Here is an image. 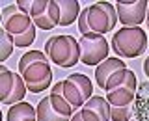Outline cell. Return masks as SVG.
<instances>
[{"instance_id":"cell-23","label":"cell","mask_w":149,"mask_h":121,"mask_svg":"<svg viewBox=\"0 0 149 121\" xmlns=\"http://www.w3.org/2000/svg\"><path fill=\"white\" fill-rule=\"evenodd\" d=\"M32 6H34V0H19L17 2V8L21 9L22 13H26L30 17V11H32Z\"/></svg>"},{"instance_id":"cell-26","label":"cell","mask_w":149,"mask_h":121,"mask_svg":"<svg viewBox=\"0 0 149 121\" xmlns=\"http://www.w3.org/2000/svg\"><path fill=\"white\" fill-rule=\"evenodd\" d=\"M147 28H149V19H147Z\"/></svg>"},{"instance_id":"cell-18","label":"cell","mask_w":149,"mask_h":121,"mask_svg":"<svg viewBox=\"0 0 149 121\" xmlns=\"http://www.w3.org/2000/svg\"><path fill=\"white\" fill-rule=\"evenodd\" d=\"M67 78L77 86V90L80 91L82 99L86 102L93 97V84L90 80V76H86V74H82V73H73V74H69Z\"/></svg>"},{"instance_id":"cell-20","label":"cell","mask_w":149,"mask_h":121,"mask_svg":"<svg viewBox=\"0 0 149 121\" xmlns=\"http://www.w3.org/2000/svg\"><path fill=\"white\" fill-rule=\"evenodd\" d=\"M132 73L130 69L127 67V69H119L118 73H114L112 76L108 78V82H106V86H104V91L108 93V91H112V90H116V88H119L121 84H123L125 80L129 78V74Z\"/></svg>"},{"instance_id":"cell-25","label":"cell","mask_w":149,"mask_h":121,"mask_svg":"<svg viewBox=\"0 0 149 121\" xmlns=\"http://www.w3.org/2000/svg\"><path fill=\"white\" fill-rule=\"evenodd\" d=\"M147 19H149V4H147Z\"/></svg>"},{"instance_id":"cell-11","label":"cell","mask_w":149,"mask_h":121,"mask_svg":"<svg viewBox=\"0 0 149 121\" xmlns=\"http://www.w3.org/2000/svg\"><path fill=\"white\" fill-rule=\"evenodd\" d=\"M136 90H138V82H136V74L132 71L119 88L106 93V101L110 102V106H130L134 104V99H136Z\"/></svg>"},{"instance_id":"cell-5","label":"cell","mask_w":149,"mask_h":121,"mask_svg":"<svg viewBox=\"0 0 149 121\" xmlns=\"http://www.w3.org/2000/svg\"><path fill=\"white\" fill-rule=\"evenodd\" d=\"M26 93L28 88L21 73H13L6 65H0V101L2 104L13 106L17 102H22Z\"/></svg>"},{"instance_id":"cell-3","label":"cell","mask_w":149,"mask_h":121,"mask_svg":"<svg viewBox=\"0 0 149 121\" xmlns=\"http://www.w3.org/2000/svg\"><path fill=\"white\" fill-rule=\"evenodd\" d=\"M45 54L52 63L58 67L69 69L80 63V45L78 39L73 35L62 34V35H52L45 43Z\"/></svg>"},{"instance_id":"cell-12","label":"cell","mask_w":149,"mask_h":121,"mask_svg":"<svg viewBox=\"0 0 149 121\" xmlns=\"http://www.w3.org/2000/svg\"><path fill=\"white\" fill-rule=\"evenodd\" d=\"M82 121H110V102L106 97L93 95L80 108Z\"/></svg>"},{"instance_id":"cell-2","label":"cell","mask_w":149,"mask_h":121,"mask_svg":"<svg viewBox=\"0 0 149 121\" xmlns=\"http://www.w3.org/2000/svg\"><path fill=\"white\" fill-rule=\"evenodd\" d=\"M116 24H118V11L116 4L110 2H93L91 6L84 8L78 15V32L82 35H104L106 32L114 30Z\"/></svg>"},{"instance_id":"cell-6","label":"cell","mask_w":149,"mask_h":121,"mask_svg":"<svg viewBox=\"0 0 149 121\" xmlns=\"http://www.w3.org/2000/svg\"><path fill=\"white\" fill-rule=\"evenodd\" d=\"M37 121H71L74 110L58 93H49L36 106Z\"/></svg>"},{"instance_id":"cell-7","label":"cell","mask_w":149,"mask_h":121,"mask_svg":"<svg viewBox=\"0 0 149 121\" xmlns=\"http://www.w3.org/2000/svg\"><path fill=\"white\" fill-rule=\"evenodd\" d=\"M78 45H80V63L88 65V67L90 65L97 67L101 62H104L108 58L110 47L104 35H99V34L82 35L78 39Z\"/></svg>"},{"instance_id":"cell-8","label":"cell","mask_w":149,"mask_h":121,"mask_svg":"<svg viewBox=\"0 0 149 121\" xmlns=\"http://www.w3.org/2000/svg\"><path fill=\"white\" fill-rule=\"evenodd\" d=\"M30 19L41 30H54L60 26V8L56 0H34Z\"/></svg>"},{"instance_id":"cell-13","label":"cell","mask_w":149,"mask_h":121,"mask_svg":"<svg viewBox=\"0 0 149 121\" xmlns=\"http://www.w3.org/2000/svg\"><path fill=\"white\" fill-rule=\"evenodd\" d=\"M50 93H58V95H62L65 101L71 104V108L77 112V110H80L84 104H86V101L82 99V95H80V91L77 90V86L69 80V78H65V80H60V82H56L54 86H52V91Z\"/></svg>"},{"instance_id":"cell-4","label":"cell","mask_w":149,"mask_h":121,"mask_svg":"<svg viewBox=\"0 0 149 121\" xmlns=\"http://www.w3.org/2000/svg\"><path fill=\"white\" fill-rule=\"evenodd\" d=\"M147 49V32H143L140 26L134 28H119L114 32L112 37V50L121 60H132L146 52Z\"/></svg>"},{"instance_id":"cell-9","label":"cell","mask_w":149,"mask_h":121,"mask_svg":"<svg viewBox=\"0 0 149 121\" xmlns=\"http://www.w3.org/2000/svg\"><path fill=\"white\" fill-rule=\"evenodd\" d=\"M147 0H119L116 2L118 21L127 28L140 26L147 21Z\"/></svg>"},{"instance_id":"cell-22","label":"cell","mask_w":149,"mask_h":121,"mask_svg":"<svg viewBox=\"0 0 149 121\" xmlns=\"http://www.w3.org/2000/svg\"><path fill=\"white\" fill-rule=\"evenodd\" d=\"M36 28H30V30L26 32V34H22V35H15L13 37V43H15V47H21V49H26V47H30L32 43L36 41Z\"/></svg>"},{"instance_id":"cell-19","label":"cell","mask_w":149,"mask_h":121,"mask_svg":"<svg viewBox=\"0 0 149 121\" xmlns=\"http://www.w3.org/2000/svg\"><path fill=\"white\" fill-rule=\"evenodd\" d=\"M134 115V104L130 106H110V121H130Z\"/></svg>"},{"instance_id":"cell-1","label":"cell","mask_w":149,"mask_h":121,"mask_svg":"<svg viewBox=\"0 0 149 121\" xmlns=\"http://www.w3.org/2000/svg\"><path fill=\"white\" fill-rule=\"evenodd\" d=\"M19 73L24 78L30 93H41L52 84L50 60L41 50H28L19 60Z\"/></svg>"},{"instance_id":"cell-15","label":"cell","mask_w":149,"mask_h":121,"mask_svg":"<svg viewBox=\"0 0 149 121\" xmlns=\"http://www.w3.org/2000/svg\"><path fill=\"white\" fill-rule=\"evenodd\" d=\"M134 121H149V80L142 82L134 99Z\"/></svg>"},{"instance_id":"cell-16","label":"cell","mask_w":149,"mask_h":121,"mask_svg":"<svg viewBox=\"0 0 149 121\" xmlns=\"http://www.w3.org/2000/svg\"><path fill=\"white\" fill-rule=\"evenodd\" d=\"M6 121H37V112L36 106H32L30 102H17V104L9 106Z\"/></svg>"},{"instance_id":"cell-17","label":"cell","mask_w":149,"mask_h":121,"mask_svg":"<svg viewBox=\"0 0 149 121\" xmlns=\"http://www.w3.org/2000/svg\"><path fill=\"white\" fill-rule=\"evenodd\" d=\"M60 8V26H69L74 22V19L78 21V15H80V4L77 0H60L58 2Z\"/></svg>"},{"instance_id":"cell-14","label":"cell","mask_w":149,"mask_h":121,"mask_svg":"<svg viewBox=\"0 0 149 121\" xmlns=\"http://www.w3.org/2000/svg\"><path fill=\"white\" fill-rule=\"evenodd\" d=\"M119 69H127V62H123L121 58H106L104 62H101L95 67V82L101 90H104L108 78L114 73H118Z\"/></svg>"},{"instance_id":"cell-10","label":"cell","mask_w":149,"mask_h":121,"mask_svg":"<svg viewBox=\"0 0 149 121\" xmlns=\"http://www.w3.org/2000/svg\"><path fill=\"white\" fill-rule=\"evenodd\" d=\"M34 21L22 13L21 9L17 8V4H11V6H6L2 9V28L8 32L11 37L15 35H22L26 34L30 28H34Z\"/></svg>"},{"instance_id":"cell-24","label":"cell","mask_w":149,"mask_h":121,"mask_svg":"<svg viewBox=\"0 0 149 121\" xmlns=\"http://www.w3.org/2000/svg\"><path fill=\"white\" fill-rule=\"evenodd\" d=\"M143 73H146V76L149 78V56L146 58V62H143Z\"/></svg>"},{"instance_id":"cell-21","label":"cell","mask_w":149,"mask_h":121,"mask_svg":"<svg viewBox=\"0 0 149 121\" xmlns=\"http://www.w3.org/2000/svg\"><path fill=\"white\" fill-rule=\"evenodd\" d=\"M15 49V43H13V37L8 34L6 30L2 28V43H0V62H6L9 58V54L13 52Z\"/></svg>"}]
</instances>
